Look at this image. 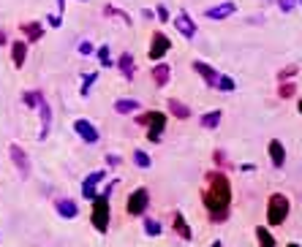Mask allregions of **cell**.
Returning <instances> with one entry per match:
<instances>
[{"mask_svg": "<svg viewBox=\"0 0 302 247\" xmlns=\"http://www.w3.org/2000/svg\"><path fill=\"white\" fill-rule=\"evenodd\" d=\"M202 201L210 209V217L215 223L226 220L229 204H232V185H229L223 171H210V174H207V182L202 187Z\"/></svg>", "mask_w": 302, "mask_h": 247, "instance_id": "obj_1", "label": "cell"}, {"mask_svg": "<svg viewBox=\"0 0 302 247\" xmlns=\"http://www.w3.org/2000/svg\"><path fill=\"white\" fill-rule=\"evenodd\" d=\"M289 217V198L283 193H272L267 204V223L270 225H283V220Z\"/></svg>", "mask_w": 302, "mask_h": 247, "instance_id": "obj_2", "label": "cell"}, {"mask_svg": "<svg viewBox=\"0 0 302 247\" xmlns=\"http://www.w3.org/2000/svg\"><path fill=\"white\" fill-rule=\"evenodd\" d=\"M93 225H96V231H101V234L109 228V190L96 196V204H93Z\"/></svg>", "mask_w": 302, "mask_h": 247, "instance_id": "obj_3", "label": "cell"}, {"mask_svg": "<svg viewBox=\"0 0 302 247\" xmlns=\"http://www.w3.org/2000/svg\"><path fill=\"white\" fill-rule=\"evenodd\" d=\"M139 122L141 125H147V139L150 141H158L161 139V130L166 128V117L161 111H145V114H139Z\"/></svg>", "mask_w": 302, "mask_h": 247, "instance_id": "obj_4", "label": "cell"}, {"mask_svg": "<svg viewBox=\"0 0 302 247\" xmlns=\"http://www.w3.org/2000/svg\"><path fill=\"white\" fill-rule=\"evenodd\" d=\"M150 204V193L145 187H136L134 193L128 196V201H126V209H128V215H145V209Z\"/></svg>", "mask_w": 302, "mask_h": 247, "instance_id": "obj_5", "label": "cell"}, {"mask_svg": "<svg viewBox=\"0 0 302 247\" xmlns=\"http://www.w3.org/2000/svg\"><path fill=\"white\" fill-rule=\"evenodd\" d=\"M172 49V41L158 30V33H153V38H150V60H161V57Z\"/></svg>", "mask_w": 302, "mask_h": 247, "instance_id": "obj_6", "label": "cell"}, {"mask_svg": "<svg viewBox=\"0 0 302 247\" xmlns=\"http://www.w3.org/2000/svg\"><path fill=\"white\" fill-rule=\"evenodd\" d=\"M11 160H14V166L20 168V174L27 179L30 177V158H27V152L20 147V144H11Z\"/></svg>", "mask_w": 302, "mask_h": 247, "instance_id": "obj_7", "label": "cell"}, {"mask_svg": "<svg viewBox=\"0 0 302 247\" xmlns=\"http://www.w3.org/2000/svg\"><path fill=\"white\" fill-rule=\"evenodd\" d=\"M193 71L204 79L207 87H212V90L218 87V71H215L212 65H207V63H202V60H196V63H193Z\"/></svg>", "mask_w": 302, "mask_h": 247, "instance_id": "obj_8", "label": "cell"}, {"mask_svg": "<svg viewBox=\"0 0 302 247\" xmlns=\"http://www.w3.org/2000/svg\"><path fill=\"white\" fill-rule=\"evenodd\" d=\"M74 130H77V136L84 139L87 144H96V141H98V130H96V125H93V122H87V120H77V122H74Z\"/></svg>", "mask_w": 302, "mask_h": 247, "instance_id": "obj_9", "label": "cell"}, {"mask_svg": "<svg viewBox=\"0 0 302 247\" xmlns=\"http://www.w3.org/2000/svg\"><path fill=\"white\" fill-rule=\"evenodd\" d=\"M174 27H177V30H180L185 38H193V35H196V22H191V16H188L185 11H180V14L174 16Z\"/></svg>", "mask_w": 302, "mask_h": 247, "instance_id": "obj_10", "label": "cell"}, {"mask_svg": "<svg viewBox=\"0 0 302 247\" xmlns=\"http://www.w3.org/2000/svg\"><path fill=\"white\" fill-rule=\"evenodd\" d=\"M39 109H41V133H39V139L44 141L46 136H49V128H52V109H49V103H46V98H41Z\"/></svg>", "mask_w": 302, "mask_h": 247, "instance_id": "obj_11", "label": "cell"}, {"mask_svg": "<svg viewBox=\"0 0 302 247\" xmlns=\"http://www.w3.org/2000/svg\"><path fill=\"white\" fill-rule=\"evenodd\" d=\"M103 179V171H93V174L82 182V196L84 198H96V185Z\"/></svg>", "mask_w": 302, "mask_h": 247, "instance_id": "obj_12", "label": "cell"}, {"mask_svg": "<svg viewBox=\"0 0 302 247\" xmlns=\"http://www.w3.org/2000/svg\"><path fill=\"white\" fill-rule=\"evenodd\" d=\"M270 158H272V166L275 168H283V163H286V149H283V144L278 139L270 141Z\"/></svg>", "mask_w": 302, "mask_h": 247, "instance_id": "obj_13", "label": "cell"}, {"mask_svg": "<svg viewBox=\"0 0 302 247\" xmlns=\"http://www.w3.org/2000/svg\"><path fill=\"white\" fill-rule=\"evenodd\" d=\"M234 11H237V6H234L232 0H226V3L215 6V8H207V16L210 19H226V16H232Z\"/></svg>", "mask_w": 302, "mask_h": 247, "instance_id": "obj_14", "label": "cell"}, {"mask_svg": "<svg viewBox=\"0 0 302 247\" xmlns=\"http://www.w3.org/2000/svg\"><path fill=\"white\" fill-rule=\"evenodd\" d=\"M22 35L27 38V44H35V41L44 35L41 22H22Z\"/></svg>", "mask_w": 302, "mask_h": 247, "instance_id": "obj_15", "label": "cell"}, {"mask_svg": "<svg viewBox=\"0 0 302 247\" xmlns=\"http://www.w3.org/2000/svg\"><path fill=\"white\" fill-rule=\"evenodd\" d=\"M11 60H14L16 68H22L25 60H27V41H16V44H11Z\"/></svg>", "mask_w": 302, "mask_h": 247, "instance_id": "obj_16", "label": "cell"}, {"mask_svg": "<svg viewBox=\"0 0 302 247\" xmlns=\"http://www.w3.org/2000/svg\"><path fill=\"white\" fill-rule=\"evenodd\" d=\"M117 65H120V73L126 76V79H134L136 68H134V57H131V52H122L120 60H117Z\"/></svg>", "mask_w": 302, "mask_h": 247, "instance_id": "obj_17", "label": "cell"}, {"mask_svg": "<svg viewBox=\"0 0 302 247\" xmlns=\"http://www.w3.org/2000/svg\"><path fill=\"white\" fill-rule=\"evenodd\" d=\"M136 109H141V103L134 101V98H117L115 101V111L117 114H134Z\"/></svg>", "mask_w": 302, "mask_h": 247, "instance_id": "obj_18", "label": "cell"}, {"mask_svg": "<svg viewBox=\"0 0 302 247\" xmlns=\"http://www.w3.org/2000/svg\"><path fill=\"white\" fill-rule=\"evenodd\" d=\"M55 206H58L60 217H65V220H71V217H77V212H79V209H77V204H74L71 198H60V201L55 204Z\"/></svg>", "mask_w": 302, "mask_h": 247, "instance_id": "obj_19", "label": "cell"}, {"mask_svg": "<svg viewBox=\"0 0 302 247\" xmlns=\"http://www.w3.org/2000/svg\"><path fill=\"white\" fill-rule=\"evenodd\" d=\"M172 225H174V234H177V236H180V239H185V242H188V239H193V234H191V228H188V223H185V217H183L180 212H177V215H174V223H172Z\"/></svg>", "mask_w": 302, "mask_h": 247, "instance_id": "obj_20", "label": "cell"}, {"mask_svg": "<svg viewBox=\"0 0 302 247\" xmlns=\"http://www.w3.org/2000/svg\"><path fill=\"white\" fill-rule=\"evenodd\" d=\"M153 82H155V87H166V82H169V65L166 63L153 65Z\"/></svg>", "mask_w": 302, "mask_h": 247, "instance_id": "obj_21", "label": "cell"}, {"mask_svg": "<svg viewBox=\"0 0 302 247\" xmlns=\"http://www.w3.org/2000/svg\"><path fill=\"white\" fill-rule=\"evenodd\" d=\"M218 122H221V111L215 109V111H210V114H202L199 117V125L204 128V130H212V128H218Z\"/></svg>", "mask_w": 302, "mask_h": 247, "instance_id": "obj_22", "label": "cell"}, {"mask_svg": "<svg viewBox=\"0 0 302 247\" xmlns=\"http://www.w3.org/2000/svg\"><path fill=\"white\" fill-rule=\"evenodd\" d=\"M256 239H259V247H275V239H272V234L267 228H256Z\"/></svg>", "mask_w": 302, "mask_h": 247, "instance_id": "obj_23", "label": "cell"}, {"mask_svg": "<svg viewBox=\"0 0 302 247\" xmlns=\"http://www.w3.org/2000/svg\"><path fill=\"white\" fill-rule=\"evenodd\" d=\"M169 109H172L174 114H177V117H180V120H188V117H191V109H188L185 106V103H180V101H169Z\"/></svg>", "mask_w": 302, "mask_h": 247, "instance_id": "obj_24", "label": "cell"}, {"mask_svg": "<svg viewBox=\"0 0 302 247\" xmlns=\"http://www.w3.org/2000/svg\"><path fill=\"white\" fill-rule=\"evenodd\" d=\"M134 163H136L139 168H150V163H153V160H150V155H147V152L134 149Z\"/></svg>", "mask_w": 302, "mask_h": 247, "instance_id": "obj_25", "label": "cell"}, {"mask_svg": "<svg viewBox=\"0 0 302 247\" xmlns=\"http://www.w3.org/2000/svg\"><path fill=\"white\" fill-rule=\"evenodd\" d=\"M41 98H44V92H25V95H22V101H25L30 109H39Z\"/></svg>", "mask_w": 302, "mask_h": 247, "instance_id": "obj_26", "label": "cell"}, {"mask_svg": "<svg viewBox=\"0 0 302 247\" xmlns=\"http://www.w3.org/2000/svg\"><path fill=\"white\" fill-rule=\"evenodd\" d=\"M215 90L232 92V90H234V79H232V76H218V87H215Z\"/></svg>", "mask_w": 302, "mask_h": 247, "instance_id": "obj_27", "label": "cell"}, {"mask_svg": "<svg viewBox=\"0 0 302 247\" xmlns=\"http://www.w3.org/2000/svg\"><path fill=\"white\" fill-rule=\"evenodd\" d=\"M294 92H297V87H294L291 82H283L280 87H278V95H280V98H291Z\"/></svg>", "mask_w": 302, "mask_h": 247, "instance_id": "obj_28", "label": "cell"}, {"mask_svg": "<svg viewBox=\"0 0 302 247\" xmlns=\"http://www.w3.org/2000/svg\"><path fill=\"white\" fill-rule=\"evenodd\" d=\"M103 14H109V16H120L122 22H128V25H131V16H128V14H122L120 8H115V6H106V8H103Z\"/></svg>", "mask_w": 302, "mask_h": 247, "instance_id": "obj_29", "label": "cell"}, {"mask_svg": "<svg viewBox=\"0 0 302 247\" xmlns=\"http://www.w3.org/2000/svg\"><path fill=\"white\" fill-rule=\"evenodd\" d=\"M98 60L101 65H112V54H109V44H103L101 49H98Z\"/></svg>", "mask_w": 302, "mask_h": 247, "instance_id": "obj_30", "label": "cell"}, {"mask_svg": "<svg viewBox=\"0 0 302 247\" xmlns=\"http://www.w3.org/2000/svg\"><path fill=\"white\" fill-rule=\"evenodd\" d=\"M145 231L150 236H158V234H161V223H158V220H145Z\"/></svg>", "mask_w": 302, "mask_h": 247, "instance_id": "obj_31", "label": "cell"}, {"mask_svg": "<svg viewBox=\"0 0 302 247\" xmlns=\"http://www.w3.org/2000/svg\"><path fill=\"white\" fill-rule=\"evenodd\" d=\"M96 79H98V73H87V76H84V87H82V95H87V92H90V84L96 82Z\"/></svg>", "mask_w": 302, "mask_h": 247, "instance_id": "obj_32", "label": "cell"}, {"mask_svg": "<svg viewBox=\"0 0 302 247\" xmlns=\"http://www.w3.org/2000/svg\"><path fill=\"white\" fill-rule=\"evenodd\" d=\"M294 3H297V0H278L280 11H291V8H294Z\"/></svg>", "mask_w": 302, "mask_h": 247, "instance_id": "obj_33", "label": "cell"}, {"mask_svg": "<svg viewBox=\"0 0 302 247\" xmlns=\"http://www.w3.org/2000/svg\"><path fill=\"white\" fill-rule=\"evenodd\" d=\"M294 73H297V65H289V68L280 71L278 76H280V82H283V79H289V76H294Z\"/></svg>", "mask_w": 302, "mask_h": 247, "instance_id": "obj_34", "label": "cell"}, {"mask_svg": "<svg viewBox=\"0 0 302 247\" xmlns=\"http://www.w3.org/2000/svg\"><path fill=\"white\" fill-rule=\"evenodd\" d=\"M79 52H82V54H93V44H90V41H82V44H79Z\"/></svg>", "mask_w": 302, "mask_h": 247, "instance_id": "obj_35", "label": "cell"}, {"mask_svg": "<svg viewBox=\"0 0 302 247\" xmlns=\"http://www.w3.org/2000/svg\"><path fill=\"white\" fill-rule=\"evenodd\" d=\"M212 160H215V163H218V166H226V155H223L221 149H218V152H215V155H212Z\"/></svg>", "mask_w": 302, "mask_h": 247, "instance_id": "obj_36", "label": "cell"}, {"mask_svg": "<svg viewBox=\"0 0 302 247\" xmlns=\"http://www.w3.org/2000/svg\"><path fill=\"white\" fill-rule=\"evenodd\" d=\"M158 19H164V22H166V19H169V11H166V8H164V6H158Z\"/></svg>", "mask_w": 302, "mask_h": 247, "instance_id": "obj_37", "label": "cell"}, {"mask_svg": "<svg viewBox=\"0 0 302 247\" xmlns=\"http://www.w3.org/2000/svg\"><path fill=\"white\" fill-rule=\"evenodd\" d=\"M6 44V30H0V46Z\"/></svg>", "mask_w": 302, "mask_h": 247, "instance_id": "obj_38", "label": "cell"}, {"mask_svg": "<svg viewBox=\"0 0 302 247\" xmlns=\"http://www.w3.org/2000/svg\"><path fill=\"white\" fill-rule=\"evenodd\" d=\"M210 247H221V242H212V244H210Z\"/></svg>", "mask_w": 302, "mask_h": 247, "instance_id": "obj_39", "label": "cell"}, {"mask_svg": "<svg viewBox=\"0 0 302 247\" xmlns=\"http://www.w3.org/2000/svg\"><path fill=\"white\" fill-rule=\"evenodd\" d=\"M299 114H302V101H299Z\"/></svg>", "mask_w": 302, "mask_h": 247, "instance_id": "obj_40", "label": "cell"}, {"mask_svg": "<svg viewBox=\"0 0 302 247\" xmlns=\"http://www.w3.org/2000/svg\"><path fill=\"white\" fill-rule=\"evenodd\" d=\"M286 247H299V244H286Z\"/></svg>", "mask_w": 302, "mask_h": 247, "instance_id": "obj_41", "label": "cell"}, {"mask_svg": "<svg viewBox=\"0 0 302 247\" xmlns=\"http://www.w3.org/2000/svg\"><path fill=\"white\" fill-rule=\"evenodd\" d=\"M299 3H302V0H299Z\"/></svg>", "mask_w": 302, "mask_h": 247, "instance_id": "obj_42", "label": "cell"}]
</instances>
